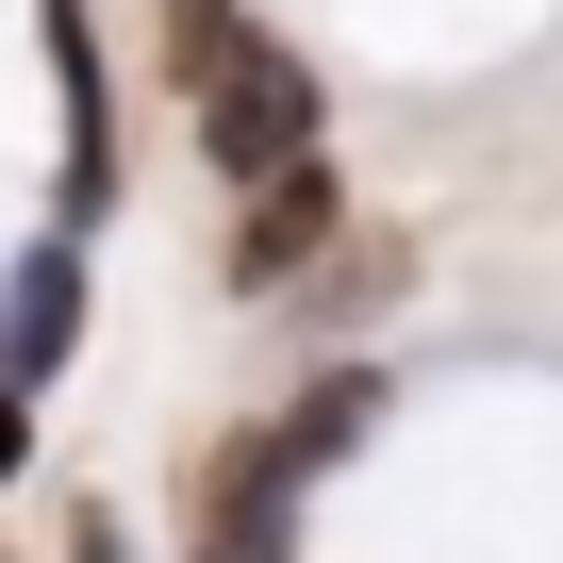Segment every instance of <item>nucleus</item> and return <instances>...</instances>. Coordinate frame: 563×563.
I'll return each mask as SVG.
<instances>
[{"label":"nucleus","mask_w":563,"mask_h":563,"mask_svg":"<svg viewBox=\"0 0 563 563\" xmlns=\"http://www.w3.org/2000/svg\"><path fill=\"white\" fill-rule=\"evenodd\" d=\"M382 398H398L382 365H316L265 431H232V448L199 464V563H299V497L382 431Z\"/></svg>","instance_id":"obj_1"},{"label":"nucleus","mask_w":563,"mask_h":563,"mask_svg":"<svg viewBox=\"0 0 563 563\" xmlns=\"http://www.w3.org/2000/svg\"><path fill=\"white\" fill-rule=\"evenodd\" d=\"M183 100H199V150L232 166V199H249V183H282V166H316V67L282 51L265 18L183 34Z\"/></svg>","instance_id":"obj_2"},{"label":"nucleus","mask_w":563,"mask_h":563,"mask_svg":"<svg viewBox=\"0 0 563 563\" xmlns=\"http://www.w3.org/2000/svg\"><path fill=\"white\" fill-rule=\"evenodd\" d=\"M332 249H349V199H332V150H316V166H282V183H249V199H232L216 282H232V299H299Z\"/></svg>","instance_id":"obj_3"},{"label":"nucleus","mask_w":563,"mask_h":563,"mask_svg":"<svg viewBox=\"0 0 563 563\" xmlns=\"http://www.w3.org/2000/svg\"><path fill=\"white\" fill-rule=\"evenodd\" d=\"M84 365V232H34L0 265V398H51Z\"/></svg>","instance_id":"obj_4"},{"label":"nucleus","mask_w":563,"mask_h":563,"mask_svg":"<svg viewBox=\"0 0 563 563\" xmlns=\"http://www.w3.org/2000/svg\"><path fill=\"white\" fill-rule=\"evenodd\" d=\"M51 100H67V232L117 199V100H100V34L84 0H51Z\"/></svg>","instance_id":"obj_5"},{"label":"nucleus","mask_w":563,"mask_h":563,"mask_svg":"<svg viewBox=\"0 0 563 563\" xmlns=\"http://www.w3.org/2000/svg\"><path fill=\"white\" fill-rule=\"evenodd\" d=\"M67 563H133V530L117 514H67Z\"/></svg>","instance_id":"obj_6"},{"label":"nucleus","mask_w":563,"mask_h":563,"mask_svg":"<svg viewBox=\"0 0 563 563\" xmlns=\"http://www.w3.org/2000/svg\"><path fill=\"white\" fill-rule=\"evenodd\" d=\"M34 464V398H0V481H18Z\"/></svg>","instance_id":"obj_7"}]
</instances>
